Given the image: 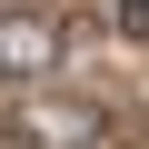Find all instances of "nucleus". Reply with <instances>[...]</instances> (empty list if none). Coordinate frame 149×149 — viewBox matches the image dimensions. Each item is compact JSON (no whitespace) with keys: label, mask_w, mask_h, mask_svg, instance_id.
<instances>
[{"label":"nucleus","mask_w":149,"mask_h":149,"mask_svg":"<svg viewBox=\"0 0 149 149\" xmlns=\"http://www.w3.org/2000/svg\"><path fill=\"white\" fill-rule=\"evenodd\" d=\"M50 60V30L40 20H0V80H10V70H40Z\"/></svg>","instance_id":"obj_1"},{"label":"nucleus","mask_w":149,"mask_h":149,"mask_svg":"<svg viewBox=\"0 0 149 149\" xmlns=\"http://www.w3.org/2000/svg\"><path fill=\"white\" fill-rule=\"evenodd\" d=\"M119 30H129V40H149V0H119Z\"/></svg>","instance_id":"obj_2"}]
</instances>
